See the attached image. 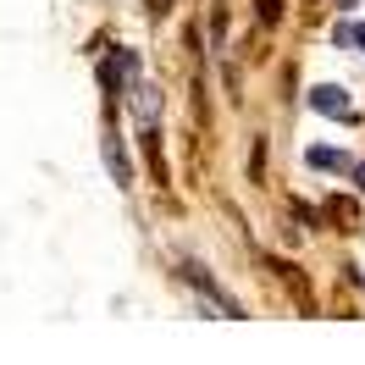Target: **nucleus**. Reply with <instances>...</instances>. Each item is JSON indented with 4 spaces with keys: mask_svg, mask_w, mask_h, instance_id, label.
Listing matches in <instances>:
<instances>
[{
    "mask_svg": "<svg viewBox=\"0 0 365 365\" xmlns=\"http://www.w3.org/2000/svg\"><path fill=\"white\" fill-rule=\"evenodd\" d=\"M310 106H316V111H327V116H354V106H349V94H343V89H332V83L310 94Z\"/></svg>",
    "mask_w": 365,
    "mask_h": 365,
    "instance_id": "1",
    "label": "nucleus"
},
{
    "mask_svg": "<svg viewBox=\"0 0 365 365\" xmlns=\"http://www.w3.org/2000/svg\"><path fill=\"white\" fill-rule=\"evenodd\" d=\"M310 166H321V172H332V166H343L338 150H310Z\"/></svg>",
    "mask_w": 365,
    "mask_h": 365,
    "instance_id": "2",
    "label": "nucleus"
},
{
    "mask_svg": "<svg viewBox=\"0 0 365 365\" xmlns=\"http://www.w3.org/2000/svg\"><path fill=\"white\" fill-rule=\"evenodd\" d=\"M354 178H360V188H365V166H360V172H354Z\"/></svg>",
    "mask_w": 365,
    "mask_h": 365,
    "instance_id": "4",
    "label": "nucleus"
},
{
    "mask_svg": "<svg viewBox=\"0 0 365 365\" xmlns=\"http://www.w3.org/2000/svg\"><path fill=\"white\" fill-rule=\"evenodd\" d=\"M338 39H349V45H365V23H343Z\"/></svg>",
    "mask_w": 365,
    "mask_h": 365,
    "instance_id": "3",
    "label": "nucleus"
}]
</instances>
